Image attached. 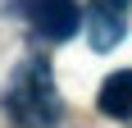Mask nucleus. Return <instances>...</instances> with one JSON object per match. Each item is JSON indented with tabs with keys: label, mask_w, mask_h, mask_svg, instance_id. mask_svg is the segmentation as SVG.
<instances>
[{
	"label": "nucleus",
	"mask_w": 132,
	"mask_h": 128,
	"mask_svg": "<svg viewBox=\"0 0 132 128\" xmlns=\"http://www.w3.org/2000/svg\"><path fill=\"white\" fill-rule=\"evenodd\" d=\"M27 14L50 41H68L78 32H87V14L78 9V0H32Z\"/></svg>",
	"instance_id": "nucleus-2"
},
{
	"label": "nucleus",
	"mask_w": 132,
	"mask_h": 128,
	"mask_svg": "<svg viewBox=\"0 0 132 128\" xmlns=\"http://www.w3.org/2000/svg\"><path fill=\"white\" fill-rule=\"evenodd\" d=\"M123 37H128V23H123V14L91 5V14H87V41H91V51H114Z\"/></svg>",
	"instance_id": "nucleus-4"
},
{
	"label": "nucleus",
	"mask_w": 132,
	"mask_h": 128,
	"mask_svg": "<svg viewBox=\"0 0 132 128\" xmlns=\"http://www.w3.org/2000/svg\"><path fill=\"white\" fill-rule=\"evenodd\" d=\"M96 105H100V115L109 119H132V69H119V73H109L96 91Z\"/></svg>",
	"instance_id": "nucleus-3"
},
{
	"label": "nucleus",
	"mask_w": 132,
	"mask_h": 128,
	"mask_svg": "<svg viewBox=\"0 0 132 128\" xmlns=\"http://www.w3.org/2000/svg\"><path fill=\"white\" fill-rule=\"evenodd\" d=\"M0 105L14 119V128H55L64 119V101H59V87H55L46 60L18 64L9 87H5V96H0Z\"/></svg>",
	"instance_id": "nucleus-1"
},
{
	"label": "nucleus",
	"mask_w": 132,
	"mask_h": 128,
	"mask_svg": "<svg viewBox=\"0 0 132 128\" xmlns=\"http://www.w3.org/2000/svg\"><path fill=\"white\" fill-rule=\"evenodd\" d=\"M91 5H100V9H114V14H123L132 5V0H91Z\"/></svg>",
	"instance_id": "nucleus-5"
}]
</instances>
